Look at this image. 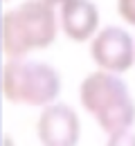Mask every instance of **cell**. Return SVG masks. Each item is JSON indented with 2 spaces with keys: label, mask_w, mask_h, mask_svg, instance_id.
Returning a JSON list of instances; mask_svg holds the SVG:
<instances>
[{
  "label": "cell",
  "mask_w": 135,
  "mask_h": 146,
  "mask_svg": "<svg viewBox=\"0 0 135 146\" xmlns=\"http://www.w3.org/2000/svg\"><path fill=\"white\" fill-rule=\"evenodd\" d=\"M79 101L108 137L133 130L135 101L126 81L117 72L97 70L79 86Z\"/></svg>",
  "instance_id": "obj_1"
},
{
  "label": "cell",
  "mask_w": 135,
  "mask_h": 146,
  "mask_svg": "<svg viewBox=\"0 0 135 146\" xmlns=\"http://www.w3.org/2000/svg\"><path fill=\"white\" fill-rule=\"evenodd\" d=\"M61 29L54 5L47 0H25L2 14V50L7 56H27L54 43Z\"/></svg>",
  "instance_id": "obj_2"
},
{
  "label": "cell",
  "mask_w": 135,
  "mask_h": 146,
  "mask_svg": "<svg viewBox=\"0 0 135 146\" xmlns=\"http://www.w3.org/2000/svg\"><path fill=\"white\" fill-rule=\"evenodd\" d=\"M2 94L9 104L43 108L61 94V76L45 61L7 56L2 65Z\"/></svg>",
  "instance_id": "obj_3"
},
{
  "label": "cell",
  "mask_w": 135,
  "mask_h": 146,
  "mask_svg": "<svg viewBox=\"0 0 135 146\" xmlns=\"http://www.w3.org/2000/svg\"><path fill=\"white\" fill-rule=\"evenodd\" d=\"M90 56L97 68L124 74L135 63V38L117 25L99 29L90 40Z\"/></svg>",
  "instance_id": "obj_4"
},
{
  "label": "cell",
  "mask_w": 135,
  "mask_h": 146,
  "mask_svg": "<svg viewBox=\"0 0 135 146\" xmlns=\"http://www.w3.org/2000/svg\"><path fill=\"white\" fill-rule=\"evenodd\" d=\"M39 142L45 146H74L81 137V124L74 108L68 104H47L43 106L36 121Z\"/></svg>",
  "instance_id": "obj_5"
},
{
  "label": "cell",
  "mask_w": 135,
  "mask_h": 146,
  "mask_svg": "<svg viewBox=\"0 0 135 146\" xmlns=\"http://www.w3.org/2000/svg\"><path fill=\"white\" fill-rule=\"evenodd\" d=\"M59 7V25L70 40L83 43L99 32V9L92 0H65Z\"/></svg>",
  "instance_id": "obj_6"
},
{
  "label": "cell",
  "mask_w": 135,
  "mask_h": 146,
  "mask_svg": "<svg viewBox=\"0 0 135 146\" xmlns=\"http://www.w3.org/2000/svg\"><path fill=\"white\" fill-rule=\"evenodd\" d=\"M117 14L126 25L135 27V0H117Z\"/></svg>",
  "instance_id": "obj_7"
},
{
  "label": "cell",
  "mask_w": 135,
  "mask_h": 146,
  "mask_svg": "<svg viewBox=\"0 0 135 146\" xmlns=\"http://www.w3.org/2000/svg\"><path fill=\"white\" fill-rule=\"evenodd\" d=\"M135 144V135L131 133V130H126V133H119V135H115V137H108V144Z\"/></svg>",
  "instance_id": "obj_8"
},
{
  "label": "cell",
  "mask_w": 135,
  "mask_h": 146,
  "mask_svg": "<svg viewBox=\"0 0 135 146\" xmlns=\"http://www.w3.org/2000/svg\"><path fill=\"white\" fill-rule=\"evenodd\" d=\"M47 2H52V5H54V7H57V5H63V2H65V0H47Z\"/></svg>",
  "instance_id": "obj_9"
}]
</instances>
